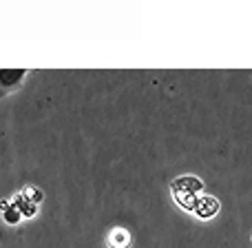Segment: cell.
Listing matches in <instances>:
<instances>
[{"label":"cell","mask_w":252,"mask_h":248,"mask_svg":"<svg viewBox=\"0 0 252 248\" xmlns=\"http://www.w3.org/2000/svg\"><path fill=\"white\" fill-rule=\"evenodd\" d=\"M27 73H29L27 69H0V96L16 91L27 78Z\"/></svg>","instance_id":"cell-1"},{"label":"cell","mask_w":252,"mask_h":248,"mask_svg":"<svg viewBox=\"0 0 252 248\" xmlns=\"http://www.w3.org/2000/svg\"><path fill=\"white\" fill-rule=\"evenodd\" d=\"M0 209H2V219L7 224H18L20 222V211L16 209L13 204H9V202H0Z\"/></svg>","instance_id":"cell-7"},{"label":"cell","mask_w":252,"mask_h":248,"mask_svg":"<svg viewBox=\"0 0 252 248\" xmlns=\"http://www.w3.org/2000/svg\"><path fill=\"white\" fill-rule=\"evenodd\" d=\"M22 195H25L29 202H33V204H38V202L42 200V193H40V188H35V186H25L22 188Z\"/></svg>","instance_id":"cell-8"},{"label":"cell","mask_w":252,"mask_h":248,"mask_svg":"<svg viewBox=\"0 0 252 248\" xmlns=\"http://www.w3.org/2000/svg\"><path fill=\"white\" fill-rule=\"evenodd\" d=\"M11 204L16 206L18 211H20V215H22V217H33V215H35V204H33V202H29V200H27V197L22 195V193H20V195H18V197H13V202H11Z\"/></svg>","instance_id":"cell-6"},{"label":"cell","mask_w":252,"mask_h":248,"mask_svg":"<svg viewBox=\"0 0 252 248\" xmlns=\"http://www.w3.org/2000/svg\"><path fill=\"white\" fill-rule=\"evenodd\" d=\"M173 197L184 211H195L197 200H199V195H195V193H184V191H175Z\"/></svg>","instance_id":"cell-5"},{"label":"cell","mask_w":252,"mask_h":248,"mask_svg":"<svg viewBox=\"0 0 252 248\" xmlns=\"http://www.w3.org/2000/svg\"><path fill=\"white\" fill-rule=\"evenodd\" d=\"M221 211V204H219L217 197L213 195H199V200H197V206L192 213L197 215L199 219H213L215 215Z\"/></svg>","instance_id":"cell-2"},{"label":"cell","mask_w":252,"mask_h":248,"mask_svg":"<svg viewBox=\"0 0 252 248\" xmlns=\"http://www.w3.org/2000/svg\"><path fill=\"white\" fill-rule=\"evenodd\" d=\"M206 188V184L201 182L197 175H179L177 179H173L170 182V191H184V193H195V195H199L201 191Z\"/></svg>","instance_id":"cell-3"},{"label":"cell","mask_w":252,"mask_h":248,"mask_svg":"<svg viewBox=\"0 0 252 248\" xmlns=\"http://www.w3.org/2000/svg\"><path fill=\"white\" fill-rule=\"evenodd\" d=\"M106 246L109 248H128L130 246V233L122 226H115L106 237Z\"/></svg>","instance_id":"cell-4"}]
</instances>
